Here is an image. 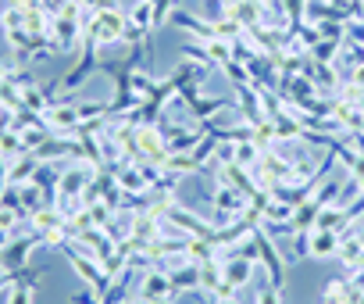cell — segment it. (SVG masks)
<instances>
[{"mask_svg": "<svg viewBox=\"0 0 364 304\" xmlns=\"http://www.w3.org/2000/svg\"><path fill=\"white\" fill-rule=\"evenodd\" d=\"M236 165H243V169H254L257 162H261V147L254 143V140H240L236 143V158H232Z\"/></svg>", "mask_w": 364, "mask_h": 304, "instance_id": "13", "label": "cell"}, {"mask_svg": "<svg viewBox=\"0 0 364 304\" xmlns=\"http://www.w3.org/2000/svg\"><path fill=\"white\" fill-rule=\"evenodd\" d=\"M357 240H360V247H364V229H357Z\"/></svg>", "mask_w": 364, "mask_h": 304, "instance_id": "22", "label": "cell"}, {"mask_svg": "<svg viewBox=\"0 0 364 304\" xmlns=\"http://www.w3.org/2000/svg\"><path fill=\"white\" fill-rule=\"evenodd\" d=\"M311 254L314 258H332L339 254V233L336 229H311Z\"/></svg>", "mask_w": 364, "mask_h": 304, "instance_id": "9", "label": "cell"}, {"mask_svg": "<svg viewBox=\"0 0 364 304\" xmlns=\"http://www.w3.org/2000/svg\"><path fill=\"white\" fill-rule=\"evenodd\" d=\"M36 165H40V158H36V154H22L18 162H11V172H8V187H18V183L33 179Z\"/></svg>", "mask_w": 364, "mask_h": 304, "instance_id": "12", "label": "cell"}, {"mask_svg": "<svg viewBox=\"0 0 364 304\" xmlns=\"http://www.w3.org/2000/svg\"><path fill=\"white\" fill-rule=\"evenodd\" d=\"M93 72H100V61H97V40H90V36H82V58L75 61V68L68 72V75H61V93H72V90H79Z\"/></svg>", "mask_w": 364, "mask_h": 304, "instance_id": "2", "label": "cell"}, {"mask_svg": "<svg viewBox=\"0 0 364 304\" xmlns=\"http://www.w3.org/2000/svg\"><path fill=\"white\" fill-rule=\"evenodd\" d=\"M0 83H4V68H0Z\"/></svg>", "mask_w": 364, "mask_h": 304, "instance_id": "24", "label": "cell"}, {"mask_svg": "<svg viewBox=\"0 0 364 304\" xmlns=\"http://www.w3.org/2000/svg\"><path fill=\"white\" fill-rule=\"evenodd\" d=\"M343 43H357V47H364V19H350V22H346V36H343Z\"/></svg>", "mask_w": 364, "mask_h": 304, "instance_id": "17", "label": "cell"}, {"mask_svg": "<svg viewBox=\"0 0 364 304\" xmlns=\"http://www.w3.org/2000/svg\"><path fill=\"white\" fill-rule=\"evenodd\" d=\"M222 272H225V279L240 290V286L250 283V276H254V261L243 258V254H225V258H222Z\"/></svg>", "mask_w": 364, "mask_h": 304, "instance_id": "7", "label": "cell"}, {"mask_svg": "<svg viewBox=\"0 0 364 304\" xmlns=\"http://www.w3.org/2000/svg\"><path fill=\"white\" fill-rule=\"evenodd\" d=\"M254 240H257V258L264 261L272 286H275V290H282V283H286V258L275 251V240H272L268 233H261V226L254 229Z\"/></svg>", "mask_w": 364, "mask_h": 304, "instance_id": "3", "label": "cell"}, {"mask_svg": "<svg viewBox=\"0 0 364 304\" xmlns=\"http://www.w3.org/2000/svg\"><path fill=\"white\" fill-rule=\"evenodd\" d=\"M0 154H4L8 162H18L22 154H29V150H26V140H22V129H4V132H0Z\"/></svg>", "mask_w": 364, "mask_h": 304, "instance_id": "11", "label": "cell"}, {"mask_svg": "<svg viewBox=\"0 0 364 304\" xmlns=\"http://www.w3.org/2000/svg\"><path fill=\"white\" fill-rule=\"evenodd\" d=\"M43 240H47L43 233H33V236H22L11 251H0V261H4V268H18V265L26 261V254H29L36 243H43Z\"/></svg>", "mask_w": 364, "mask_h": 304, "instance_id": "10", "label": "cell"}, {"mask_svg": "<svg viewBox=\"0 0 364 304\" xmlns=\"http://www.w3.org/2000/svg\"><path fill=\"white\" fill-rule=\"evenodd\" d=\"M79 4H82L86 15H97V11H111V8H118V0H79Z\"/></svg>", "mask_w": 364, "mask_h": 304, "instance_id": "18", "label": "cell"}, {"mask_svg": "<svg viewBox=\"0 0 364 304\" xmlns=\"http://www.w3.org/2000/svg\"><path fill=\"white\" fill-rule=\"evenodd\" d=\"M75 304H97L93 293H75Z\"/></svg>", "mask_w": 364, "mask_h": 304, "instance_id": "21", "label": "cell"}, {"mask_svg": "<svg viewBox=\"0 0 364 304\" xmlns=\"http://www.w3.org/2000/svg\"><path fill=\"white\" fill-rule=\"evenodd\" d=\"M8 172H11V162L0 154V183H8Z\"/></svg>", "mask_w": 364, "mask_h": 304, "instance_id": "20", "label": "cell"}, {"mask_svg": "<svg viewBox=\"0 0 364 304\" xmlns=\"http://www.w3.org/2000/svg\"><path fill=\"white\" fill-rule=\"evenodd\" d=\"M215 208H218L222 215H229V219H240V215L250 208V197L240 194V190L229 187V183H218V187H215Z\"/></svg>", "mask_w": 364, "mask_h": 304, "instance_id": "5", "label": "cell"}, {"mask_svg": "<svg viewBox=\"0 0 364 304\" xmlns=\"http://www.w3.org/2000/svg\"><path fill=\"white\" fill-rule=\"evenodd\" d=\"M129 22L150 33V29H154V0H136V8H132Z\"/></svg>", "mask_w": 364, "mask_h": 304, "instance_id": "14", "label": "cell"}, {"mask_svg": "<svg viewBox=\"0 0 364 304\" xmlns=\"http://www.w3.org/2000/svg\"><path fill=\"white\" fill-rule=\"evenodd\" d=\"M222 72L232 79V86H247V83H250V68H247L243 61H236V58H229V61L222 65Z\"/></svg>", "mask_w": 364, "mask_h": 304, "instance_id": "16", "label": "cell"}, {"mask_svg": "<svg viewBox=\"0 0 364 304\" xmlns=\"http://www.w3.org/2000/svg\"><path fill=\"white\" fill-rule=\"evenodd\" d=\"M168 297H175V293H171V279H168V272H146V276H143L139 300L154 304V300H168Z\"/></svg>", "mask_w": 364, "mask_h": 304, "instance_id": "8", "label": "cell"}, {"mask_svg": "<svg viewBox=\"0 0 364 304\" xmlns=\"http://www.w3.org/2000/svg\"><path fill=\"white\" fill-rule=\"evenodd\" d=\"M125 29H129V19L122 15V8L86 15V36L97 40V47H104V43H122V40H125Z\"/></svg>", "mask_w": 364, "mask_h": 304, "instance_id": "1", "label": "cell"}, {"mask_svg": "<svg viewBox=\"0 0 364 304\" xmlns=\"http://www.w3.org/2000/svg\"><path fill=\"white\" fill-rule=\"evenodd\" d=\"M215 304H236V300H232V297H229V300H215Z\"/></svg>", "mask_w": 364, "mask_h": 304, "instance_id": "23", "label": "cell"}, {"mask_svg": "<svg viewBox=\"0 0 364 304\" xmlns=\"http://www.w3.org/2000/svg\"><path fill=\"white\" fill-rule=\"evenodd\" d=\"M154 4H157V0H154Z\"/></svg>", "mask_w": 364, "mask_h": 304, "instance_id": "25", "label": "cell"}, {"mask_svg": "<svg viewBox=\"0 0 364 304\" xmlns=\"http://www.w3.org/2000/svg\"><path fill=\"white\" fill-rule=\"evenodd\" d=\"M11 304H33V283L18 286V290L11 293Z\"/></svg>", "mask_w": 364, "mask_h": 304, "instance_id": "19", "label": "cell"}, {"mask_svg": "<svg viewBox=\"0 0 364 304\" xmlns=\"http://www.w3.org/2000/svg\"><path fill=\"white\" fill-rule=\"evenodd\" d=\"M168 22H171L175 29H186V33H190V36H197L200 43H208V40H215V36H218L215 22H204V19H197L193 11H182V8H175V11L168 15Z\"/></svg>", "mask_w": 364, "mask_h": 304, "instance_id": "4", "label": "cell"}, {"mask_svg": "<svg viewBox=\"0 0 364 304\" xmlns=\"http://www.w3.org/2000/svg\"><path fill=\"white\" fill-rule=\"evenodd\" d=\"M47 125H50V132L75 136V129L82 125V118H79V108H72V104H54V108L47 111Z\"/></svg>", "mask_w": 364, "mask_h": 304, "instance_id": "6", "label": "cell"}, {"mask_svg": "<svg viewBox=\"0 0 364 304\" xmlns=\"http://www.w3.org/2000/svg\"><path fill=\"white\" fill-rule=\"evenodd\" d=\"M339 51H343V40H318V43H314V51H311V58H314V61H328V65H332V61L339 58Z\"/></svg>", "mask_w": 364, "mask_h": 304, "instance_id": "15", "label": "cell"}]
</instances>
